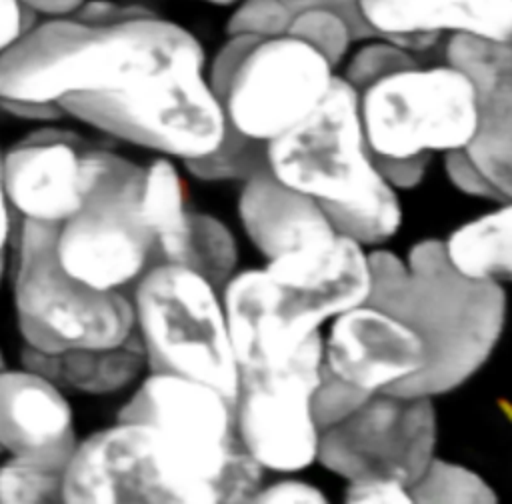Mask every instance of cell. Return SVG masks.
<instances>
[{
    "instance_id": "cb8c5ba5",
    "label": "cell",
    "mask_w": 512,
    "mask_h": 504,
    "mask_svg": "<svg viewBox=\"0 0 512 504\" xmlns=\"http://www.w3.org/2000/svg\"><path fill=\"white\" fill-rule=\"evenodd\" d=\"M176 264L198 272L222 292L238 264V246L230 228L212 214L188 210L186 232Z\"/></svg>"
},
{
    "instance_id": "83f0119b",
    "label": "cell",
    "mask_w": 512,
    "mask_h": 504,
    "mask_svg": "<svg viewBox=\"0 0 512 504\" xmlns=\"http://www.w3.org/2000/svg\"><path fill=\"white\" fill-rule=\"evenodd\" d=\"M64 472L6 456L0 464V504L62 502Z\"/></svg>"
},
{
    "instance_id": "60d3db41",
    "label": "cell",
    "mask_w": 512,
    "mask_h": 504,
    "mask_svg": "<svg viewBox=\"0 0 512 504\" xmlns=\"http://www.w3.org/2000/svg\"><path fill=\"white\" fill-rule=\"evenodd\" d=\"M196 2H206V4H212V6H234L240 0H196Z\"/></svg>"
},
{
    "instance_id": "603a6c76",
    "label": "cell",
    "mask_w": 512,
    "mask_h": 504,
    "mask_svg": "<svg viewBox=\"0 0 512 504\" xmlns=\"http://www.w3.org/2000/svg\"><path fill=\"white\" fill-rule=\"evenodd\" d=\"M144 226L154 236V256L158 262H178L186 232V186L168 158H156L144 168L138 200Z\"/></svg>"
},
{
    "instance_id": "2e32d148",
    "label": "cell",
    "mask_w": 512,
    "mask_h": 504,
    "mask_svg": "<svg viewBox=\"0 0 512 504\" xmlns=\"http://www.w3.org/2000/svg\"><path fill=\"white\" fill-rule=\"evenodd\" d=\"M446 64L464 74L474 90L476 130L464 152L484 178L512 196V46L472 34L446 42Z\"/></svg>"
},
{
    "instance_id": "8fae6325",
    "label": "cell",
    "mask_w": 512,
    "mask_h": 504,
    "mask_svg": "<svg viewBox=\"0 0 512 504\" xmlns=\"http://www.w3.org/2000/svg\"><path fill=\"white\" fill-rule=\"evenodd\" d=\"M322 334H312L294 358L266 370L238 372L236 434L266 470L296 472L316 460L320 430L312 392L322 370Z\"/></svg>"
},
{
    "instance_id": "4316f807",
    "label": "cell",
    "mask_w": 512,
    "mask_h": 504,
    "mask_svg": "<svg viewBox=\"0 0 512 504\" xmlns=\"http://www.w3.org/2000/svg\"><path fill=\"white\" fill-rule=\"evenodd\" d=\"M188 172L206 182L246 180L260 168H266V144L238 136L226 128L220 146L200 158L184 160Z\"/></svg>"
},
{
    "instance_id": "8992f818",
    "label": "cell",
    "mask_w": 512,
    "mask_h": 504,
    "mask_svg": "<svg viewBox=\"0 0 512 504\" xmlns=\"http://www.w3.org/2000/svg\"><path fill=\"white\" fill-rule=\"evenodd\" d=\"M56 228L32 220L18 226L12 288L24 346L60 354L122 344L134 332L130 294L70 276L56 256Z\"/></svg>"
},
{
    "instance_id": "5bb4252c",
    "label": "cell",
    "mask_w": 512,
    "mask_h": 504,
    "mask_svg": "<svg viewBox=\"0 0 512 504\" xmlns=\"http://www.w3.org/2000/svg\"><path fill=\"white\" fill-rule=\"evenodd\" d=\"M264 270L278 286V316L294 346L320 332L326 320L364 304L370 292L368 252L344 234L272 258Z\"/></svg>"
},
{
    "instance_id": "1f68e13d",
    "label": "cell",
    "mask_w": 512,
    "mask_h": 504,
    "mask_svg": "<svg viewBox=\"0 0 512 504\" xmlns=\"http://www.w3.org/2000/svg\"><path fill=\"white\" fill-rule=\"evenodd\" d=\"M444 168L450 178V182L464 194L486 198V200H498V202H510L506 200L486 178L484 174L472 164L464 148L448 150L444 156Z\"/></svg>"
},
{
    "instance_id": "e575fe53",
    "label": "cell",
    "mask_w": 512,
    "mask_h": 504,
    "mask_svg": "<svg viewBox=\"0 0 512 504\" xmlns=\"http://www.w3.org/2000/svg\"><path fill=\"white\" fill-rule=\"evenodd\" d=\"M252 502H296V504H326L328 498L320 488L300 480H280L270 486H260Z\"/></svg>"
},
{
    "instance_id": "ffe728a7",
    "label": "cell",
    "mask_w": 512,
    "mask_h": 504,
    "mask_svg": "<svg viewBox=\"0 0 512 504\" xmlns=\"http://www.w3.org/2000/svg\"><path fill=\"white\" fill-rule=\"evenodd\" d=\"M238 214L266 260L330 242L338 234L316 200L282 184L268 166L244 180Z\"/></svg>"
},
{
    "instance_id": "74e56055",
    "label": "cell",
    "mask_w": 512,
    "mask_h": 504,
    "mask_svg": "<svg viewBox=\"0 0 512 504\" xmlns=\"http://www.w3.org/2000/svg\"><path fill=\"white\" fill-rule=\"evenodd\" d=\"M288 4L290 10L300 8V6H328L334 8L338 12H342L354 26L358 40H366V38H374L360 22L358 18V10H356V0H284Z\"/></svg>"
},
{
    "instance_id": "ab89813d",
    "label": "cell",
    "mask_w": 512,
    "mask_h": 504,
    "mask_svg": "<svg viewBox=\"0 0 512 504\" xmlns=\"http://www.w3.org/2000/svg\"><path fill=\"white\" fill-rule=\"evenodd\" d=\"M12 234V208L8 204L4 186V150L0 148V258L6 256L8 242Z\"/></svg>"
},
{
    "instance_id": "277c9868",
    "label": "cell",
    "mask_w": 512,
    "mask_h": 504,
    "mask_svg": "<svg viewBox=\"0 0 512 504\" xmlns=\"http://www.w3.org/2000/svg\"><path fill=\"white\" fill-rule=\"evenodd\" d=\"M118 420L144 422L158 432L190 504L244 502L260 488L264 468L236 434L234 402L210 384L150 372Z\"/></svg>"
},
{
    "instance_id": "f546056e",
    "label": "cell",
    "mask_w": 512,
    "mask_h": 504,
    "mask_svg": "<svg viewBox=\"0 0 512 504\" xmlns=\"http://www.w3.org/2000/svg\"><path fill=\"white\" fill-rule=\"evenodd\" d=\"M370 396V392L348 384L346 380L334 376L322 366L320 380L312 392V416L318 430L322 432L338 424L356 408H360Z\"/></svg>"
},
{
    "instance_id": "ba28073f",
    "label": "cell",
    "mask_w": 512,
    "mask_h": 504,
    "mask_svg": "<svg viewBox=\"0 0 512 504\" xmlns=\"http://www.w3.org/2000/svg\"><path fill=\"white\" fill-rule=\"evenodd\" d=\"M130 298L150 372L186 376L236 400L238 368L220 290L186 266L158 262Z\"/></svg>"
},
{
    "instance_id": "d590c367",
    "label": "cell",
    "mask_w": 512,
    "mask_h": 504,
    "mask_svg": "<svg viewBox=\"0 0 512 504\" xmlns=\"http://www.w3.org/2000/svg\"><path fill=\"white\" fill-rule=\"evenodd\" d=\"M0 110L12 118L36 122L40 126L56 122L66 116L60 104L32 102V100H0Z\"/></svg>"
},
{
    "instance_id": "44dd1931",
    "label": "cell",
    "mask_w": 512,
    "mask_h": 504,
    "mask_svg": "<svg viewBox=\"0 0 512 504\" xmlns=\"http://www.w3.org/2000/svg\"><path fill=\"white\" fill-rule=\"evenodd\" d=\"M144 364V344L134 326V332L118 346L74 348L54 354L50 380L82 394H112L126 388Z\"/></svg>"
},
{
    "instance_id": "b9f144b4",
    "label": "cell",
    "mask_w": 512,
    "mask_h": 504,
    "mask_svg": "<svg viewBox=\"0 0 512 504\" xmlns=\"http://www.w3.org/2000/svg\"><path fill=\"white\" fill-rule=\"evenodd\" d=\"M4 274H6V256L0 258V286L4 282Z\"/></svg>"
},
{
    "instance_id": "484cf974",
    "label": "cell",
    "mask_w": 512,
    "mask_h": 504,
    "mask_svg": "<svg viewBox=\"0 0 512 504\" xmlns=\"http://www.w3.org/2000/svg\"><path fill=\"white\" fill-rule=\"evenodd\" d=\"M286 34H292L318 50L334 68L346 60L358 42L352 22L328 6H300L292 10Z\"/></svg>"
},
{
    "instance_id": "7402d4cb",
    "label": "cell",
    "mask_w": 512,
    "mask_h": 504,
    "mask_svg": "<svg viewBox=\"0 0 512 504\" xmlns=\"http://www.w3.org/2000/svg\"><path fill=\"white\" fill-rule=\"evenodd\" d=\"M448 262L472 280L502 282L512 272V206L500 208L462 224L444 242Z\"/></svg>"
},
{
    "instance_id": "4fadbf2b",
    "label": "cell",
    "mask_w": 512,
    "mask_h": 504,
    "mask_svg": "<svg viewBox=\"0 0 512 504\" xmlns=\"http://www.w3.org/2000/svg\"><path fill=\"white\" fill-rule=\"evenodd\" d=\"M62 502H180L184 492L158 432L118 420L78 440L62 478Z\"/></svg>"
},
{
    "instance_id": "d6986e66",
    "label": "cell",
    "mask_w": 512,
    "mask_h": 504,
    "mask_svg": "<svg viewBox=\"0 0 512 504\" xmlns=\"http://www.w3.org/2000/svg\"><path fill=\"white\" fill-rule=\"evenodd\" d=\"M362 26L412 52L444 34L512 38V0H356Z\"/></svg>"
},
{
    "instance_id": "f1b7e54d",
    "label": "cell",
    "mask_w": 512,
    "mask_h": 504,
    "mask_svg": "<svg viewBox=\"0 0 512 504\" xmlns=\"http://www.w3.org/2000/svg\"><path fill=\"white\" fill-rule=\"evenodd\" d=\"M414 64L416 58L412 56V50L392 40L374 36L366 38V42L352 52V56L346 62L344 74L340 76L360 92L372 82Z\"/></svg>"
},
{
    "instance_id": "6da1fadb",
    "label": "cell",
    "mask_w": 512,
    "mask_h": 504,
    "mask_svg": "<svg viewBox=\"0 0 512 504\" xmlns=\"http://www.w3.org/2000/svg\"><path fill=\"white\" fill-rule=\"evenodd\" d=\"M204 54L182 24L142 6L88 0L76 14L30 26L0 54V100L64 98L136 86Z\"/></svg>"
},
{
    "instance_id": "5b68a950",
    "label": "cell",
    "mask_w": 512,
    "mask_h": 504,
    "mask_svg": "<svg viewBox=\"0 0 512 504\" xmlns=\"http://www.w3.org/2000/svg\"><path fill=\"white\" fill-rule=\"evenodd\" d=\"M334 76L336 68L292 34H228L208 70L226 128L262 144L306 120Z\"/></svg>"
},
{
    "instance_id": "30bf717a",
    "label": "cell",
    "mask_w": 512,
    "mask_h": 504,
    "mask_svg": "<svg viewBox=\"0 0 512 504\" xmlns=\"http://www.w3.org/2000/svg\"><path fill=\"white\" fill-rule=\"evenodd\" d=\"M372 158H410L464 148L476 130L470 82L450 64L396 70L358 92Z\"/></svg>"
},
{
    "instance_id": "ee69618b",
    "label": "cell",
    "mask_w": 512,
    "mask_h": 504,
    "mask_svg": "<svg viewBox=\"0 0 512 504\" xmlns=\"http://www.w3.org/2000/svg\"><path fill=\"white\" fill-rule=\"evenodd\" d=\"M0 456H6V452H4V448L0 446Z\"/></svg>"
},
{
    "instance_id": "7a4b0ae2",
    "label": "cell",
    "mask_w": 512,
    "mask_h": 504,
    "mask_svg": "<svg viewBox=\"0 0 512 504\" xmlns=\"http://www.w3.org/2000/svg\"><path fill=\"white\" fill-rule=\"evenodd\" d=\"M368 268L366 304L412 326L426 346L424 368L384 392L432 398L456 390L486 364L506 318L500 282L456 272L436 238L414 244L406 262L390 250H372Z\"/></svg>"
},
{
    "instance_id": "52a82bcc",
    "label": "cell",
    "mask_w": 512,
    "mask_h": 504,
    "mask_svg": "<svg viewBox=\"0 0 512 504\" xmlns=\"http://www.w3.org/2000/svg\"><path fill=\"white\" fill-rule=\"evenodd\" d=\"M60 106L66 116L108 136L182 162L214 152L226 134L222 106L208 82L206 54L180 60L136 86L76 94Z\"/></svg>"
},
{
    "instance_id": "9a60e30c",
    "label": "cell",
    "mask_w": 512,
    "mask_h": 504,
    "mask_svg": "<svg viewBox=\"0 0 512 504\" xmlns=\"http://www.w3.org/2000/svg\"><path fill=\"white\" fill-rule=\"evenodd\" d=\"M80 134L42 124L4 152V186L12 214L60 226L84 202V152Z\"/></svg>"
},
{
    "instance_id": "ac0fdd59",
    "label": "cell",
    "mask_w": 512,
    "mask_h": 504,
    "mask_svg": "<svg viewBox=\"0 0 512 504\" xmlns=\"http://www.w3.org/2000/svg\"><path fill=\"white\" fill-rule=\"evenodd\" d=\"M78 444L70 402L54 380L26 368L0 370V446L64 472Z\"/></svg>"
},
{
    "instance_id": "3957f363",
    "label": "cell",
    "mask_w": 512,
    "mask_h": 504,
    "mask_svg": "<svg viewBox=\"0 0 512 504\" xmlns=\"http://www.w3.org/2000/svg\"><path fill=\"white\" fill-rule=\"evenodd\" d=\"M268 170L310 196L338 234L376 246L396 234L402 208L368 150L358 90L334 76L316 110L266 144Z\"/></svg>"
},
{
    "instance_id": "7c38bea8",
    "label": "cell",
    "mask_w": 512,
    "mask_h": 504,
    "mask_svg": "<svg viewBox=\"0 0 512 504\" xmlns=\"http://www.w3.org/2000/svg\"><path fill=\"white\" fill-rule=\"evenodd\" d=\"M434 448L432 398L374 392L350 416L320 432L316 460L348 482L388 478L408 488L434 458Z\"/></svg>"
},
{
    "instance_id": "7bdbcfd3",
    "label": "cell",
    "mask_w": 512,
    "mask_h": 504,
    "mask_svg": "<svg viewBox=\"0 0 512 504\" xmlns=\"http://www.w3.org/2000/svg\"><path fill=\"white\" fill-rule=\"evenodd\" d=\"M6 368V356H4V350H2V344H0V370Z\"/></svg>"
},
{
    "instance_id": "9c48e42d",
    "label": "cell",
    "mask_w": 512,
    "mask_h": 504,
    "mask_svg": "<svg viewBox=\"0 0 512 504\" xmlns=\"http://www.w3.org/2000/svg\"><path fill=\"white\" fill-rule=\"evenodd\" d=\"M84 168V202L56 228V256L86 286L130 294L156 264L154 236L138 210L144 168L96 146L84 152Z\"/></svg>"
},
{
    "instance_id": "4dcf8cb0",
    "label": "cell",
    "mask_w": 512,
    "mask_h": 504,
    "mask_svg": "<svg viewBox=\"0 0 512 504\" xmlns=\"http://www.w3.org/2000/svg\"><path fill=\"white\" fill-rule=\"evenodd\" d=\"M292 10L284 0H240L228 18V34H286Z\"/></svg>"
},
{
    "instance_id": "d4e9b609",
    "label": "cell",
    "mask_w": 512,
    "mask_h": 504,
    "mask_svg": "<svg viewBox=\"0 0 512 504\" xmlns=\"http://www.w3.org/2000/svg\"><path fill=\"white\" fill-rule=\"evenodd\" d=\"M408 494L418 504H494L498 500L490 484L474 470L436 456L408 486Z\"/></svg>"
},
{
    "instance_id": "8d00e7d4",
    "label": "cell",
    "mask_w": 512,
    "mask_h": 504,
    "mask_svg": "<svg viewBox=\"0 0 512 504\" xmlns=\"http://www.w3.org/2000/svg\"><path fill=\"white\" fill-rule=\"evenodd\" d=\"M26 8L18 0H0V54L26 30Z\"/></svg>"
},
{
    "instance_id": "836d02e7",
    "label": "cell",
    "mask_w": 512,
    "mask_h": 504,
    "mask_svg": "<svg viewBox=\"0 0 512 504\" xmlns=\"http://www.w3.org/2000/svg\"><path fill=\"white\" fill-rule=\"evenodd\" d=\"M430 154L422 156H410V158H372L378 172L384 176V180L392 188H414L420 184L426 166L430 162Z\"/></svg>"
},
{
    "instance_id": "f35d334b",
    "label": "cell",
    "mask_w": 512,
    "mask_h": 504,
    "mask_svg": "<svg viewBox=\"0 0 512 504\" xmlns=\"http://www.w3.org/2000/svg\"><path fill=\"white\" fill-rule=\"evenodd\" d=\"M26 10L38 12L42 16H70L76 14L88 0H18Z\"/></svg>"
},
{
    "instance_id": "d6a6232c",
    "label": "cell",
    "mask_w": 512,
    "mask_h": 504,
    "mask_svg": "<svg viewBox=\"0 0 512 504\" xmlns=\"http://www.w3.org/2000/svg\"><path fill=\"white\" fill-rule=\"evenodd\" d=\"M346 502H374V504H412L408 488L388 478H360L350 480L346 488Z\"/></svg>"
},
{
    "instance_id": "e0dca14e",
    "label": "cell",
    "mask_w": 512,
    "mask_h": 504,
    "mask_svg": "<svg viewBox=\"0 0 512 504\" xmlns=\"http://www.w3.org/2000/svg\"><path fill=\"white\" fill-rule=\"evenodd\" d=\"M426 364L420 334L400 318L370 304L338 316L322 340V366L364 392H384Z\"/></svg>"
}]
</instances>
